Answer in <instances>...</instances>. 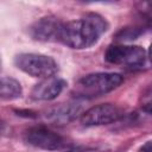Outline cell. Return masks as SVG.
Segmentation results:
<instances>
[{
	"label": "cell",
	"instance_id": "1",
	"mask_svg": "<svg viewBox=\"0 0 152 152\" xmlns=\"http://www.w3.org/2000/svg\"><path fill=\"white\" fill-rule=\"evenodd\" d=\"M108 30V23L97 13H87L80 19L63 23L59 42L64 45L82 50L93 46Z\"/></svg>",
	"mask_w": 152,
	"mask_h": 152
},
{
	"label": "cell",
	"instance_id": "2",
	"mask_svg": "<svg viewBox=\"0 0 152 152\" xmlns=\"http://www.w3.org/2000/svg\"><path fill=\"white\" fill-rule=\"evenodd\" d=\"M124 77L116 72H93L78 80L75 88L77 99H90L104 95L116 89Z\"/></svg>",
	"mask_w": 152,
	"mask_h": 152
},
{
	"label": "cell",
	"instance_id": "3",
	"mask_svg": "<svg viewBox=\"0 0 152 152\" xmlns=\"http://www.w3.org/2000/svg\"><path fill=\"white\" fill-rule=\"evenodd\" d=\"M14 64L25 74L43 80L55 76V74L58 71L56 61L52 57L43 53H19L14 57Z\"/></svg>",
	"mask_w": 152,
	"mask_h": 152
},
{
	"label": "cell",
	"instance_id": "4",
	"mask_svg": "<svg viewBox=\"0 0 152 152\" xmlns=\"http://www.w3.org/2000/svg\"><path fill=\"white\" fill-rule=\"evenodd\" d=\"M108 63L124 65L128 69H141L147 59L146 51L138 45H109L104 52Z\"/></svg>",
	"mask_w": 152,
	"mask_h": 152
},
{
	"label": "cell",
	"instance_id": "5",
	"mask_svg": "<svg viewBox=\"0 0 152 152\" xmlns=\"http://www.w3.org/2000/svg\"><path fill=\"white\" fill-rule=\"evenodd\" d=\"M124 116V112L120 107L113 103H101L90 107L81 115V124L86 127L102 126L115 122Z\"/></svg>",
	"mask_w": 152,
	"mask_h": 152
},
{
	"label": "cell",
	"instance_id": "6",
	"mask_svg": "<svg viewBox=\"0 0 152 152\" xmlns=\"http://www.w3.org/2000/svg\"><path fill=\"white\" fill-rule=\"evenodd\" d=\"M25 141L34 147L55 151L61 150L65 145V140L62 135L44 126H34L25 132Z\"/></svg>",
	"mask_w": 152,
	"mask_h": 152
},
{
	"label": "cell",
	"instance_id": "7",
	"mask_svg": "<svg viewBox=\"0 0 152 152\" xmlns=\"http://www.w3.org/2000/svg\"><path fill=\"white\" fill-rule=\"evenodd\" d=\"M62 25L63 23L56 17H43L30 27V36L38 42H59Z\"/></svg>",
	"mask_w": 152,
	"mask_h": 152
},
{
	"label": "cell",
	"instance_id": "8",
	"mask_svg": "<svg viewBox=\"0 0 152 152\" xmlns=\"http://www.w3.org/2000/svg\"><path fill=\"white\" fill-rule=\"evenodd\" d=\"M82 115V102L80 99H76L75 101L59 103L48 110L46 119L51 122H55L56 125H64L74 119H76L78 115Z\"/></svg>",
	"mask_w": 152,
	"mask_h": 152
},
{
	"label": "cell",
	"instance_id": "9",
	"mask_svg": "<svg viewBox=\"0 0 152 152\" xmlns=\"http://www.w3.org/2000/svg\"><path fill=\"white\" fill-rule=\"evenodd\" d=\"M66 82L61 77H48L42 80L39 83H37L32 91L31 97L39 101H50L56 99L65 88Z\"/></svg>",
	"mask_w": 152,
	"mask_h": 152
},
{
	"label": "cell",
	"instance_id": "10",
	"mask_svg": "<svg viewBox=\"0 0 152 152\" xmlns=\"http://www.w3.org/2000/svg\"><path fill=\"white\" fill-rule=\"evenodd\" d=\"M21 95H23V88L17 80L12 77H6V76L1 78L0 96L2 100L11 101V100L19 99Z\"/></svg>",
	"mask_w": 152,
	"mask_h": 152
},
{
	"label": "cell",
	"instance_id": "11",
	"mask_svg": "<svg viewBox=\"0 0 152 152\" xmlns=\"http://www.w3.org/2000/svg\"><path fill=\"white\" fill-rule=\"evenodd\" d=\"M142 32H144V28H142L141 26L124 27V28H121V30L115 34V39L119 40V42L134 40V39H137Z\"/></svg>",
	"mask_w": 152,
	"mask_h": 152
},
{
	"label": "cell",
	"instance_id": "12",
	"mask_svg": "<svg viewBox=\"0 0 152 152\" xmlns=\"http://www.w3.org/2000/svg\"><path fill=\"white\" fill-rule=\"evenodd\" d=\"M140 106L141 109L152 115V86L144 90L140 97Z\"/></svg>",
	"mask_w": 152,
	"mask_h": 152
},
{
	"label": "cell",
	"instance_id": "13",
	"mask_svg": "<svg viewBox=\"0 0 152 152\" xmlns=\"http://www.w3.org/2000/svg\"><path fill=\"white\" fill-rule=\"evenodd\" d=\"M137 152H152V140H148L144 145H141Z\"/></svg>",
	"mask_w": 152,
	"mask_h": 152
},
{
	"label": "cell",
	"instance_id": "14",
	"mask_svg": "<svg viewBox=\"0 0 152 152\" xmlns=\"http://www.w3.org/2000/svg\"><path fill=\"white\" fill-rule=\"evenodd\" d=\"M147 55H148L150 61L152 62V43H151V45H150V48H148V52H147Z\"/></svg>",
	"mask_w": 152,
	"mask_h": 152
}]
</instances>
